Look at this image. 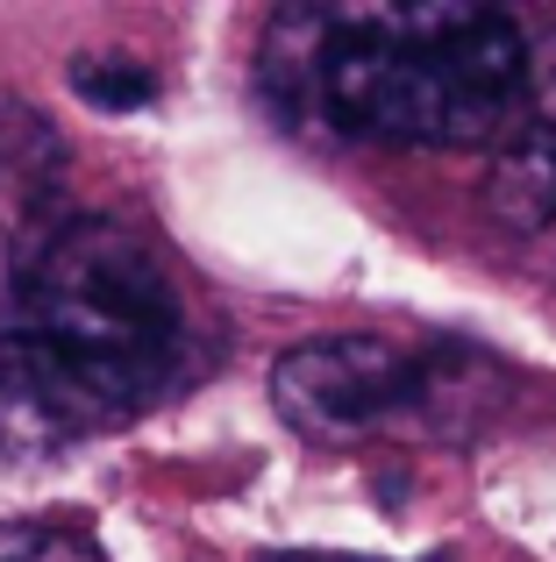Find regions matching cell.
Instances as JSON below:
<instances>
[{"instance_id":"1","label":"cell","mask_w":556,"mask_h":562,"mask_svg":"<svg viewBox=\"0 0 556 562\" xmlns=\"http://www.w3.org/2000/svg\"><path fill=\"white\" fill-rule=\"evenodd\" d=\"M529 36L471 0H307L257 43V93L300 136L486 150L521 108Z\"/></svg>"},{"instance_id":"2","label":"cell","mask_w":556,"mask_h":562,"mask_svg":"<svg viewBox=\"0 0 556 562\" xmlns=\"http://www.w3.org/2000/svg\"><path fill=\"white\" fill-rule=\"evenodd\" d=\"M8 335V406L0 435L36 449L136 420L171 392L186 357V300L171 263L129 221L79 214L36 243L14 278Z\"/></svg>"},{"instance_id":"3","label":"cell","mask_w":556,"mask_h":562,"mask_svg":"<svg viewBox=\"0 0 556 562\" xmlns=\"http://www.w3.org/2000/svg\"><path fill=\"white\" fill-rule=\"evenodd\" d=\"M421 392V349L386 335H321L271 363V406L307 441H364L407 427Z\"/></svg>"},{"instance_id":"4","label":"cell","mask_w":556,"mask_h":562,"mask_svg":"<svg viewBox=\"0 0 556 562\" xmlns=\"http://www.w3.org/2000/svg\"><path fill=\"white\" fill-rule=\"evenodd\" d=\"M486 206L500 228L535 235L556 221V22L529 36L521 57V108L500 136V165L486 179Z\"/></svg>"},{"instance_id":"5","label":"cell","mask_w":556,"mask_h":562,"mask_svg":"<svg viewBox=\"0 0 556 562\" xmlns=\"http://www.w3.org/2000/svg\"><path fill=\"white\" fill-rule=\"evenodd\" d=\"M65 136H57V122L43 108H29V100L0 93V192H8L14 206H43L65 179Z\"/></svg>"},{"instance_id":"6","label":"cell","mask_w":556,"mask_h":562,"mask_svg":"<svg viewBox=\"0 0 556 562\" xmlns=\"http://www.w3.org/2000/svg\"><path fill=\"white\" fill-rule=\"evenodd\" d=\"M71 93L100 114H136L157 100V71L122 50H86V57H71Z\"/></svg>"},{"instance_id":"7","label":"cell","mask_w":556,"mask_h":562,"mask_svg":"<svg viewBox=\"0 0 556 562\" xmlns=\"http://www.w3.org/2000/svg\"><path fill=\"white\" fill-rule=\"evenodd\" d=\"M0 562H108L71 520H0Z\"/></svg>"},{"instance_id":"8","label":"cell","mask_w":556,"mask_h":562,"mask_svg":"<svg viewBox=\"0 0 556 562\" xmlns=\"http://www.w3.org/2000/svg\"><path fill=\"white\" fill-rule=\"evenodd\" d=\"M257 562H378V555H343V549H271Z\"/></svg>"},{"instance_id":"9","label":"cell","mask_w":556,"mask_h":562,"mask_svg":"<svg viewBox=\"0 0 556 562\" xmlns=\"http://www.w3.org/2000/svg\"><path fill=\"white\" fill-rule=\"evenodd\" d=\"M14 278H22V263H14L8 228H0V321H8V306H14Z\"/></svg>"},{"instance_id":"10","label":"cell","mask_w":556,"mask_h":562,"mask_svg":"<svg viewBox=\"0 0 556 562\" xmlns=\"http://www.w3.org/2000/svg\"><path fill=\"white\" fill-rule=\"evenodd\" d=\"M0 406H8V335H0Z\"/></svg>"}]
</instances>
